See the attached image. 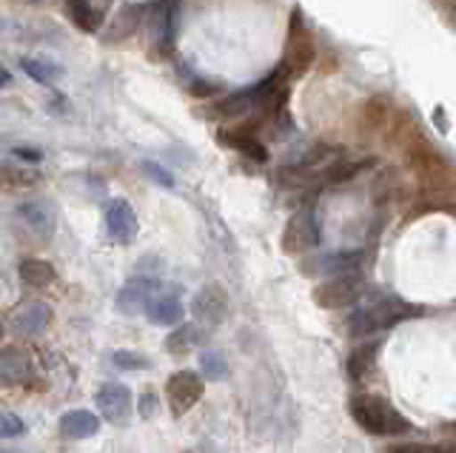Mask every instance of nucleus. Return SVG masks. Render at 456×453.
Here are the masks:
<instances>
[{
	"label": "nucleus",
	"mask_w": 456,
	"mask_h": 453,
	"mask_svg": "<svg viewBox=\"0 0 456 453\" xmlns=\"http://www.w3.org/2000/svg\"><path fill=\"white\" fill-rule=\"evenodd\" d=\"M28 374V353L18 345H6L0 351V376L9 382H20Z\"/></svg>",
	"instance_id": "nucleus-20"
},
{
	"label": "nucleus",
	"mask_w": 456,
	"mask_h": 453,
	"mask_svg": "<svg viewBox=\"0 0 456 453\" xmlns=\"http://www.w3.org/2000/svg\"><path fill=\"white\" fill-rule=\"evenodd\" d=\"M66 15L80 32L92 35L100 29V23H103L106 9L94 4V0H66Z\"/></svg>",
	"instance_id": "nucleus-14"
},
{
	"label": "nucleus",
	"mask_w": 456,
	"mask_h": 453,
	"mask_svg": "<svg viewBox=\"0 0 456 453\" xmlns=\"http://www.w3.org/2000/svg\"><path fill=\"white\" fill-rule=\"evenodd\" d=\"M200 371L208 379H225L228 376V362L217 351H203L200 353Z\"/></svg>",
	"instance_id": "nucleus-25"
},
{
	"label": "nucleus",
	"mask_w": 456,
	"mask_h": 453,
	"mask_svg": "<svg viewBox=\"0 0 456 453\" xmlns=\"http://www.w3.org/2000/svg\"><path fill=\"white\" fill-rule=\"evenodd\" d=\"M49 320H52V308L46 303H40V300L23 303L12 314V331L20 334V336H37V334L46 331Z\"/></svg>",
	"instance_id": "nucleus-12"
},
{
	"label": "nucleus",
	"mask_w": 456,
	"mask_h": 453,
	"mask_svg": "<svg viewBox=\"0 0 456 453\" xmlns=\"http://www.w3.org/2000/svg\"><path fill=\"white\" fill-rule=\"evenodd\" d=\"M106 231L114 243H120V246L134 243L137 214H134L132 203L123 200V197H114V200H109V206H106Z\"/></svg>",
	"instance_id": "nucleus-8"
},
{
	"label": "nucleus",
	"mask_w": 456,
	"mask_h": 453,
	"mask_svg": "<svg viewBox=\"0 0 456 453\" xmlns=\"http://www.w3.org/2000/svg\"><path fill=\"white\" fill-rule=\"evenodd\" d=\"M18 274H20V279L26 282V286H32V288H46L57 279L54 265L46 263V260H37V257H26L20 263V268H18Z\"/></svg>",
	"instance_id": "nucleus-19"
},
{
	"label": "nucleus",
	"mask_w": 456,
	"mask_h": 453,
	"mask_svg": "<svg viewBox=\"0 0 456 453\" xmlns=\"http://www.w3.org/2000/svg\"><path fill=\"white\" fill-rule=\"evenodd\" d=\"M97 408L111 425H126L132 417V391L123 382H106L97 391Z\"/></svg>",
	"instance_id": "nucleus-10"
},
{
	"label": "nucleus",
	"mask_w": 456,
	"mask_h": 453,
	"mask_svg": "<svg viewBox=\"0 0 456 453\" xmlns=\"http://www.w3.org/2000/svg\"><path fill=\"white\" fill-rule=\"evenodd\" d=\"M9 83H12V75L6 72L4 66H0V89H4V86H9Z\"/></svg>",
	"instance_id": "nucleus-32"
},
{
	"label": "nucleus",
	"mask_w": 456,
	"mask_h": 453,
	"mask_svg": "<svg viewBox=\"0 0 456 453\" xmlns=\"http://www.w3.org/2000/svg\"><path fill=\"white\" fill-rule=\"evenodd\" d=\"M157 408V396L154 393H142L140 396V417H151Z\"/></svg>",
	"instance_id": "nucleus-30"
},
{
	"label": "nucleus",
	"mask_w": 456,
	"mask_h": 453,
	"mask_svg": "<svg viewBox=\"0 0 456 453\" xmlns=\"http://www.w3.org/2000/svg\"><path fill=\"white\" fill-rule=\"evenodd\" d=\"M140 172L146 174L149 180H154L157 186L175 189V177H171V172H168V168H163V166H157V163H151V160H142V163H140Z\"/></svg>",
	"instance_id": "nucleus-27"
},
{
	"label": "nucleus",
	"mask_w": 456,
	"mask_h": 453,
	"mask_svg": "<svg viewBox=\"0 0 456 453\" xmlns=\"http://www.w3.org/2000/svg\"><path fill=\"white\" fill-rule=\"evenodd\" d=\"M320 243V222L311 211H299L289 220L282 234V248L289 254H305L308 248H314Z\"/></svg>",
	"instance_id": "nucleus-6"
},
{
	"label": "nucleus",
	"mask_w": 456,
	"mask_h": 453,
	"mask_svg": "<svg viewBox=\"0 0 456 453\" xmlns=\"http://www.w3.org/2000/svg\"><path fill=\"white\" fill-rule=\"evenodd\" d=\"M100 431V419L92 410H69L61 417V433L66 439H89Z\"/></svg>",
	"instance_id": "nucleus-17"
},
{
	"label": "nucleus",
	"mask_w": 456,
	"mask_h": 453,
	"mask_svg": "<svg viewBox=\"0 0 456 453\" xmlns=\"http://www.w3.org/2000/svg\"><path fill=\"white\" fill-rule=\"evenodd\" d=\"M20 69L23 72L32 77V80H37V83H54L57 77H61V69L57 66H52V63H43V61H35V58H23L20 61Z\"/></svg>",
	"instance_id": "nucleus-24"
},
{
	"label": "nucleus",
	"mask_w": 456,
	"mask_h": 453,
	"mask_svg": "<svg viewBox=\"0 0 456 453\" xmlns=\"http://www.w3.org/2000/svg\"><path fill=\"white\" fill-rule=\"evenodd\" d=\"M26 431V422L18 414H0V436H20Z\"/></svg>",
	"instance_id": "nucleus-29"
},
{
	"label": "nucleus",
	"mask_w": 456,
	"mask_h": 453,
	"mask_svg": "<svg viewBox=\"0 0 456 453\" xmlns=\"http://www.w3.org/2000/svg\"><path fill=\"white\" fill-rule=\"evenodd\" d=\"M191 311H194V320L197 325H203V328H217L228 320V294L220 282H211V286H203L200 294L194 296L191 303Z\"/></svg>",
	"instance_id": "nucleus-5"
},
{
	"label": "nucleus",
	"mask_w": 456,
	"mask_h": 453,
	"mask_svg": "<svg viewBox=\"0 0 456 453\" xmlns=\"http://www.w3.org/2000/svg\"><path fill=\"white\" fill-rule=\"evenodd\" d=\"M37 180H40V174L32 172V168L0 160V189H9V191L12 189H26V186H35Z\"/></svg>",
	"instance_id": "nucleus-22"
},
{
	"label": "nucleus",
	"mask_w": 456,
	"mask_h": 453,
	"mask_svg": "<svg viewBox=\"0 0 456 453\" xmlns=\"http://www.w3.org/2000/svg\"><path fill=\"white\" fill-rule=\"evenodd\" d=\"M14 158L28 160V163H40V160H43V154H40L37 149H14Z\"/></svg>",
	"instance_id": "nucleus-31"
},
{
	"label": "nucleus",
	"mask_w": 456,
	"mask_h": 453,
	"mask_svg": "<svg viewBox=\"0 0 456 453\" xmlns=\"http://www.w3.org/2000/svg\"><path fill=\"white\" fill-rule=\"evenodd\" d=\"M18 214H20V220H23L37 237L49 239V237L54 234V208H52L49 203H43V200L23 203V206L18 208Z\"/></svg>",
	"instance_id": "nucleus-15"
},
{
	"label": "nucleus",
	"mask_w": 456,
	"mask_h": 453,
	"mask_svg": "<svg viewBox=\"0 0 456 453\" xmlns=\"http://www.w3.org/2000/svg\"><path fill=\"white\" fill-rule=\"evenodd\" d=\"M111 362L118 365L120 371H146V368H151V360L140 351H114Z\"/></svg>",
	"instance_id": "nucleus-26"
},
{
	"label": "nucleus",
	"mask_w": 456,
	"mask_h": 453,
	"mask_svg": "<svg viewBox=\"0 0 456 453\" xmlns=\"http://www.w3.org/2000/svg\"><path fill=\"white\" fill-rule=\"evenodd\" d=\"M157 294V279L151 277H132L118 294V311L126 317H134L140 311H146L151 296Z\"/></svg>",
	"instance_id": "nucleus-11"
},
{
	"label": "nucleus",
	"mask_w": 456,
	"mask_h": 453,
	"mask_svg": "<svg viewBox=\"0 0 456 453\" xmlns=\"http://www.w3.org/2000/svg\"><path fill=\"white\" fill-rule=\"evenodd\" d=\"M379 339H374V343H368V345H360L356 348L351 357H348V374L354 382H360L362 376H368L370 371H374V365H377V353H379Z\"/></svg>",
	"instance_id": "nucleus-21"
},
{
	"label": "nucleus",
	"mask_w": 456,
	"mask_h": 453,
	"mask_svg": "<svg viewBox=\"0 0 456 453\" xmlns=\"http://www.w3.org/2000/svg\"><path fill=\"white\" fill-rule=\"evenodd\" d=\"M0 334H4V325H0Z\"/></svg>",
	"instance_id": "nucleus-33"
},
{
	"label": "nucleus",
	"mask_w": 456,
	"mask_h": 453,
	"mask_svg": "<svg viewBox=\"0 0 456 453\" xmlns=\"http://www.w3.org/2000/svg\"><path fill=\"white\" fill-rule=\"evenodd\" d=\"M314 61H317V40H314L303 12L294 9L289 20V37H285V54L280 61V69L289 75V80H294V77H303L314 66Z\"/></svg>",
	"instance_id": "nucleus-3"
},
{
	"label": "nucleus",
	"mask_w": 456,
	"mask_h": 453,
	"mask_svg": "<svg viewBox=\"0 0 456 453\" xmlns=\"http://www.w3.org/2000/svg\"><path fill=\"white\" fill-rule=\"evenodd\" d=\"M362 296V282L356 279L354 274H346V277H331L320 282L317 288H314V303L322 305V308H348L354 305L356 300Z\"/></svg>",
	"instance_id": "nucleus-4"
},
{
	"label": "nucleus",
	"mask_w": 456,
	"mask_h": 453,
	"mask_svg": "<svg viewBox=\"0 0 456 453\" xmlns=\"http://www.w3.org/2000/svg\"><path fill=\"white\" fill-rule=\"evenodd\" d=\"M417 314H422V308H413L403 300H396V296H377L374 303L354 311L348 325H351L354 336H368V334L385 331V328H391V325L403 322L408 317H417Z\"/></svg>",
	"instance_id": "nucleus-2"
},
{
	"label": "nucleus",
	"mask_w": 456,
	"mask_h": 453,
	"mask_svg": "<svg viewBox=\"0 0 456 453\" xmlns=\"http://www.w3.org/2000/svg\"><path fill=\"white\" fill-rule=\"evenodd\" d=\"M200 343V325H180L177 331H171L166 339V351L171 357H185Z\"/></svg>",
	"instance_id": "nucleus-23"
},
{
	"label": "nucleus",
	"mask_w": 456,
	"mask_h": 453,
	"mask_svg": "<svg viewBox=\"0 0 456 453\" xmlns=\"http://www.w3.org/2000/svg\"><path fill=\"white\" fill-rule=\"evenodd\" d=\"M203 379L194 371H177L171 374L168 385H166V393H168V402H171V410L175 414H185V410H191L200 396H203Z\"/></svg>",
	"instance_id": "nucleus-7"
},
{
	"label": "nucleus",
	"mask_w": 456,
	"mask_h": 453,
	"mask_svg": "<svg viewBox=\"0 0 456 453\" xmlns=\"http://www.w3.org/2000/svg\"><path fill=\"white\" fill-rule=\"evenodd\" d=\"M151 26H154L157 49L163 54H171V46H175L177 37V0H157Z\"/></svg>",
	"instance_id": "nucleus-13"
},
{
	"label": "nucleus",
	"mask_w": 456,
	"mask_h": 453,
	"mask_svg": "<svg viewBox=\"0 0 456 453\" xmlns=\"http://www.w3.org/2000/svg\"><path fill=\"white\" fill-rule=\"evenodd\" d=\"M351 417L365 433L374 436H396L411 431V422L399 410L377 393H356L351 396Z\"/></svg>",
	"instance_id": "nucleus-1"
},
{
	"label": "nucleus",
	"mask_w": 456,
	"mask_h": 453,
	"mask_svg": "<svg viewBox=\"0 0 456 453\" xmlns=\"http://www.w3.org/2000/svg\"><path fill=\"white\" fill-rule=\"evenodd\" d=\"M146 314L154 325H177L183 320V303L177 294H154Z\"/></svg>",
	"instance_id": "nucleus-16"
},
{
	"label": "nucleus",
	"mask_w": 456,
	"mask_h": 453,
	"mask_svg": "<svg viewBox=\"0 0 456 453\" xmlns=\"http://www.w3.org/2000/svg\"><path fill=\"white\" fill-rule=\"evenodd\" d=\"M362 257H365L362 251H331L317 260V268L322 274L346 277V274H356V268L362 265Z\"/></svg>",
	"instance_id": "nucleus-18"
},
{
	"label": "nucleus",
	"mask_w": 456,
	"mask_h": 453,
	"mask_svg": "<svg viewBox=\"0 0 456 453\" xmlns=\"http://www.w3.org/2000/svg\"><path fill=\"white\" fill-rule=\"evenodd\" d=\"M388 453H453L451 445H425V442H413V445H396Z\"/></svg>",
	"instance_id": "nucleus-28"
},
{
	"label": "nucleus",
	"mask_w": 456,
	"mask_h": 453,
	"mask_svg": "<svg viewBox=\"0 0 456 453\" xmlns=\"http://www.w3.org/2000/svg\"><path fill=\"white\" fill-rule=\"evenodd\" d=\"M217 140L225 146V149H234L240 154H246V158L256 160V163H265L268 160V151L265 146L260 143V137H256L254 125L251 123H234V125H225V129L217 132Z\"/></svg>",
	"instance_id": "nucleus-9"
}]
</instances>
